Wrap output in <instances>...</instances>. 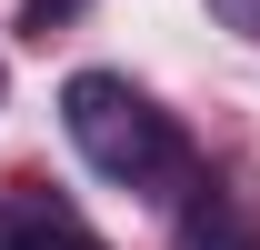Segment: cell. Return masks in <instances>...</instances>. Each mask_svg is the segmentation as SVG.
Here are the masks:
<instances>
[{
  "label": "cell",
  "instance_id": "6da1fadb",
  "mask_svg": "<svg viewBox=\"0 0 260 250\" xmlns=\"http://www.w3.org/2000/svg\"><path fill=\"white\" fill-rule=\"evenodd\" d=\"M60 130L70 150L90 160L110 190H140V200H180L190 190V140L150 90H130L120 70H70L60 80Z\"/></svg>",
  "mask_w": 260,
  "mask_h": 250
},
{
  "label": "cell",
  "instance_id": "7a4b0ae2",
  "mask_svg": "<svg viewBox=\"0 0 260 250\" xmlns=\"http://www.w3.org/2000/svg\"><path fill=\"white\" fill-rule=\"evenodd\" d=\"M170 250H260V210L240 180H190L180 200V240Z\"/></svg>",
  "mask_w": 260,
  "mask_h": 250
},
{
  "label": "cell",
  "instance_id": "3957f363",
  "mask_svg": "<svg viewBox=\"0 0 260 250\" xmlns=\"http://www.w3.org/2000/svg\"><path fill=\"white\" fill-rule=\"evenodd\" d=\"M0 250H90L50 200H0Z\"/></svg>",
  "mask_w": 260,
  "mask_h": 250
},
{
  "label": "cell",
  "instance_id": "277c9868",
  "mask_svg": "<svg viewBox=\"0 0 260 250\" xmlns=\"http://www.w3.org/2000/svg\"><path fill=\"white\" fill-rule=\"evenodd\" d=\"M90 0H20V40H50V30H70Z\"/></svg>",
  "mask_w": 260,
  "mask_h": 250
},
{
  "label": "cell",
  "instance_id": "5b68a950",
  "mask_svg": "<svg viewBox=\"0 0 260 250\" xmlns=\"http://www.w3.org/2000/svg\"><path fill=\"white\" fill-rule=\"evenodd\" d=\"M210 20H220V30H240V40H260V0H210Z\"/></svg>",
  "mask_w": 260,
  "mask_h": 250
}]
</instances>
